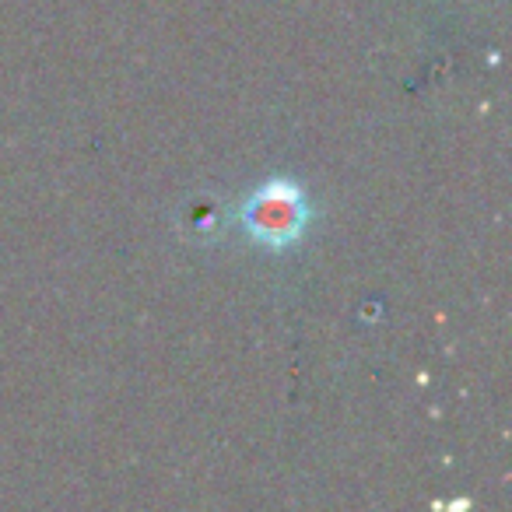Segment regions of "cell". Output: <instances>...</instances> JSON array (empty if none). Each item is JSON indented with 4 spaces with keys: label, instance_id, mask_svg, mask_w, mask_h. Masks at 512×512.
<instances>
[{
    "label": "cell",
    "instance_id": "1",
    "mask_svg": "<svg viewBox=\"0 0 512 512\" xmlns=\"http://www.w3.org/2000/svg\"><path fill=\"white\" fill-rule=\"evenodd\" d=\"M242 221L246 232L264 246H288L299 239V232L309 221L306 197L295 183L288 179H271L264 183L242 207Z\"/></svg>",
    "mask_w": 512,
    "mask_h": 512
}]
</instances>
